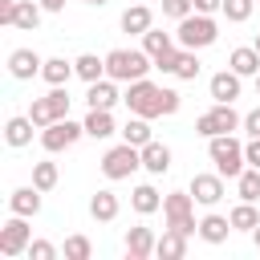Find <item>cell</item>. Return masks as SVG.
<instances>
[{
	"label": "cell",
	"mask_w": 260,
	"mask_h": 260,
	"mask_svg": "<svg viewBox=\"0 0 260 260\" xmlns=\"http://www.w3.org/2000/svg\"><path fill=\"white\" fill-rule=\"evenodd\" d=\"M142 49L150 53V61H158V57L175 53V41H171V32H158V28H150V32H142Z\"/></svg>",
	"instance_id": "d4e9b609"
},
{
	"label": "cell",
	"mask_w": 260,
	"mask_h": 260,
	"mask_svg": "<svg viewBox=\"0 0 260 260\" xmlns=\"http://www.w3.org/2000/svg\"><path fill=\"white\" fill-rule=\"evenodd\" d=\"M191 195H195V203L215 207V203L223 199V175H219V171H215V175H195V179H191Z\"/></svg>",
	"instance_id": "8fae6325"
},
{
	"label": "cell",
	"mask_w": 260,
	"mask_h": 260,
	"mask_svg": "<svg viewBox=\"0 0 260 260\" xmlns=\"http://www.w3.org/2000/svg\"><path fill=\"white\" fill-rule=\"evenodd\" d=\"M41 4H32V0H16V12H12V24L16 28H24V32H32L37 24H41Z\"/></svg>",
	"instance_id": "cb8c5ba5"
},
{
	"label": "cell",
	"mask_w": 260,
	"mask_h": 260,
	"mask_svg": "<svg viewBox=\"0 0 260 260\" xmlns=\"http://www.w3.org/2000/svg\"><path fill=\"white\" fill-rule=\"evenodd\" d=\"M89 215L102 219V223L118 219V195H114V191H98V195L89 199Z\"/></svg>",
	"instance_id": "44dd1931"
},
{
	"label": "cell",
	"mask_w": 260,
	"mask_h": 260,
	"mask_svg": "<svg viewBox=\"0 0 260 260\" xmlns=\"http://www.w3.org/2000/svg\"><path fill=\"white\" fill-rule=\"evenodd\" d=\"M154 232L150 228H130L126 232V252H130V260H146L150 252H154Z\"/></svg>",
	"instance_id": "2e32d148"
},
{
	"label": "cell",
	"mask_w": 260,
	"mask_h": 260,
	"mask_svg": "<svg viewBox=\"0 0 260 260\" xmlns=\"http://www.w3.org/2000/svg\"><path fill=\"white\" fill-rule=\"evenodd\" d=\"M252 240H256V248H260V223H256V232H252Z\"/></svg>",
	"instance_id": "ee69618b"
},
{
	"label": "cell",
	"mask_w": 260,
	"mask_h": 260,
	"mask_svg": "<svg viewBox=\"0 0 260 260\" xmlns=\"http://www.w3.org/2000/svg\"><path fill=\"white\" fill-rule=\"evenodd\" d=\"M256 93H260V73H256Z\"/></svg>",
	"instance_id": "bcb514c9"
},
{
	"label": "cell",
	"mask_w": 260,
	"mask_h": 260,
	"mask_svg": "<svg viewBox=\"0 0 260 260\" xmlns=\"http://www.w3.org/2000/svg\"><path fill=\"white\" fill-rule=\"evenodd\" d=\"M32 187L53 191V187H57V162H37V167H32Z\"/></svg>",
	"instance_id": "836d02e7"
},
{
	"label": "cell",
	"mask_w": 260,
	"mask_h": 260,
	"mask_svg": "<svg viewBox=\"0 0 260 260\" xmlns=\"http://www.w3.org/2000/svg\"><path fill=\"white\" fill-rule=\"evenodd\" d=\"M228 65H232L240 77H256V73H260V53H256V45H252V49H236V53L228 57Z\"/></svg>",
	"instance_id": "603a6c76"
},
{
	"label": "cell",
	"mask_w": 260,
	"mask_h": 260,
	"mask_svg": "<svg viewBox=\"0 0 260 260\" xmlns=\"http://www.w3.org/2000/svg\"><path fill=\"white\" fill-rule=\"evenodd\" d=\"M85 134H89V138H110V134H114L110 110H89V114H85Z\"/></svg>",
	"instance_id": "f546056e"
},
{
	"label": "cell",
	"mask_w": 260,
	"mask_h": 260,
	"mask_svg": "<svg viewBox=\"0 0 260 260\" xmlns=\"http://www.w3.org/2000/svg\"><path fill=\"white\" fill-rule=\"evenodd\" d=\"M244 130H248L252 138H260V110H252V114L244 118Z\"/></svg>",
	"instance_id": "ab89813d"
},
{
	"label": "cell",
	"mask_w": 260,
	"mask_h": 260,
	"mask_svg": "<svg viewBox=\"0 0 260 260\" xmlns=\"http://www.w3.org/2000/svg\"><path fill=\"white\" fill-rule=\"evenodd\" d=\"M53 256H57V248L49 240H32L28 244V260H53Z\"/></svg>",
	"instance_id": "74e56055"
},
{
	"label": "cell",
	"mask_w": 260,
	"mask_h": 260,
	"mask_svg": "<svg viewBox=\"0 0 260 260\" xmlns=\"http://www.w3.org/2000/svg\"><path fill=\"white\" fill-rule=\"evenodd\" d=\"M179 45L183 49H207V45H215V37H219V28H215V20L207 16V12H191V16H183L179 20Z\"/></svg>",
	"instance_id": "277c9868"
},
{
	"label": "cell",
	"mask_w": 260,
	"mask_h": 260,
	"mask_svg": "<svg viewBox=\"0 0 260 260\" xmlns=\"http://www.w3.org/2000/svg\"><path fill=\"white\" fill-rule=\"evenodd\" d=\"M191 203H195V195H191V191H171V195L162 199L167 228H175V232H183V236L199 232V223H195V215H191Z\"/></svg>",
	"instance_id": "52a82bcc"
},
{
	"label": "cell",
	"mask_w": 260,
	"mask_h": 260,
	"mask_svg": "<svg viewBox=\"0 0 260 260\" xmlns=\"http://www.w3.org/2000/svg\"><path fill=\"white\" fill-rule=\"evenodd\" d=\"M244 158H248V167H260V138H252L244 146Z\"/></svg>",
	"instance_id": "f35d334b"
},
{
	"label": "cell",
	"mask_w": 260,
	"mask_h": 260,
	"mask_svg": "<svg viewBox=\"0 0 260 260\" xmlns=\"http://www.w3.org/2000/svg\"><path fill=\"white\" fill-rule=\"evenodd\" d=\"M228 232H232V219H223V215H203V219H199V236H203L207 244H223Z\"/></svg>",
	"instance_id": "7402d4cb"
},
{
	"label": "cell",
	"mask_w": 260,
	"mask_h": 260,
	"mask_svg": "<svg viewBox=\"0 0 260 260\" xmlns=\"http://www.w3.org/2000/svg\"><path fill=\"white\" fill-rule=\"evenodd\" d=\"M32 118H8V126H4V138H8V146H28L32 142Z\"/></svg>",
	"instance_id": "83f0119b"
},
{
	"label": "cell",
	"mask_w": 260,
	"mask_h": 260,
	"mask_svg": "<svg viewBox=\"0 0 260 260\" xmlns=\"http://www.w3.org/2000/svg\"><path fill=\"white\" fill-rule=\"evenodd\" d=\"M73 73H77V69H73V61H65V57H49L45 69H41V77H45L49 85H65Z\"/></svg>",
	"instance_id": "4316f807"
},
{
	"label": "cell",
	"mask_w": 260,
	"mask_h": 260,
	"mask_svg": "<svg viewBox=\"0 0 260 260\" xmlns=\"http://www.w3.org/2000/svg\"><path fill=\"white\" fill-rule=\"evenodd\" d=\"M207 154H211V162H215V171L223 175V179H240V171H244V146L232 138V134H215V138H207Z\"/></svg>",
	"instance_id": "3957f363"
},
{
	"label": "cell",
	"mask_w": 260,
	"mask_h": 260,
	"mask_svg": "<svg viewBox=\"0 0 260 260\" xmlns=\"http://www.w3.org/2000/svg\"><path fill=\"white\" fill-rule=\"evenodd\" d=\"M89 110H114L118 102V89H114V77H102V81H89V93H85Z\"/></svg>",
	"instance_id": "5bb4252c"
},
{
	"label": "cell",
	"mask_w": 260,
	"mask_h": 260,
	"mask_svg": "<svg viewBox=\"0 0 260 260\" xmlns=\"http://www.w3.org/2000/svg\"><path fill=\"white\" fill-rule=\"evenodd\" d=\"M81 134H85V122L77 126V122H69V118H57V122H49V126L41 130V146H45L49 154H61V150H69Z\"/></svg>",
	"instance_id": "9c48e42d"
},
{
	"label": "cell",
	"mask_w": 260,
	"mask_h": 260,
	"mask_svg": "<svg viewBox=\"0 0 260 260\" xmlns=\"http://www.w3.org/2000/svg\"><path fill=\"white\" fill-rule=\"evenodd\" d=\"M73 69H77V77H81V81H102V77H106V57L81 53V57L73 61Z\"/></svg>",
	"instance_id": "484cf974"
},
{
	"label": "cell",
	"mask_w": 260,
	"mask_h": 260,
	"mask_svg": "<svg viewBox=\"0 0 260 260\" xmlns=\"http://www.w3.org/2000/svg\"><path fill=\"white\" fill-rule=\"evenodd\" d=\"M122 102H126L130 114H138V118H158V114H167V89L154 85V81H146V77L130 81V89H126Z\"/></svg>",
	"instance_id": "7a4b0ae2"
},
{
	"label": "cell",
	"mask_w": 260,
	"mask_h": 260,
	"mask_svg": "<svg viewBox=\"0 0 260 260\" xmlns=\"http://www.w3.org/2000/svg\"><path fill=\"white\" fill-rule=\"evenodd\" d=\"M215 8H223V0H195V12H215Z\"/></svg>",
	"instance_id": "b9f144b4"
},
{
	"label": "cell",
	"mask_w": 260,
	"mask_h": 260,
	"mask_svg": "<svg viewBox=\"0 0 260 260\" xmlns=\"http://www.w3.org/2000/svg\"><path fill=\"white\" fill-rule=\"evenodd\" d=\"M12 12H16V0H0V24H12Z\"/></svg>",
	"instance_id": "60d3db41"
},
{
	"label": "cell",
	"mask_w": 260,
	"mask_h": 260,
	"mask_svg": "<svg viewBox=\"0 0 260 260\" xmlns=\"http://www.w3.org/2000/svg\"><path fill=\"white\" fill-rule=\"evenodd\" d=\"M142 167V146H130V142H122V146H110L106 154H102V175L106 179H130L134 171Z\"/></svg>",
	"instance_id": "5b68a950"
},
{
	"label": "cell",
	"mask_w": 260,
	"mask_h": 260,
	"mask_svg": "<svg viewBox=\"0 0 260 260\" xmlns=\"http://www.w3.org/2000/svg\"><path fill=\"white\" fill-rule=\"evenodd\" d=\"M122 142H130V146H146L150 142V118H130L126 126H122Z\"/></svg>",
	"instance_id": "4dcf8cb0"
},
{
	"label": "cell",
	"mask_w": 260,
	"mask_h": 260,
	"mask_svg": "<svg viewBox=\"0 0 260 260\" xmlns=\"http://www.w3.org/2000/svg\"><path fill=\"white\" fill-rule=\"evenodd\" d=\"M85 4H106V0H85Z\"/></svg>",
	"instance_id": "7dc6e473"
},
{
	"label": "cell",
	"mask_w": 260,
	"mask_h": 260,
	"mask_svg": "<svg viewBox=\"0 0 260 260\" xmlns=\"http://www.w3.org/2000/svg\"><path fill=\"white\" fill-rule=\"evenodd\" d=\"M37 4H41L45 12H61V8H65V0H37Z\"/></svg>",
	"instance_id": "7bdbcfd3"
},
{
	"label": "cell",
	"mask_w": 260,
	"mask_h": 260,
	"mask_svg": "<svg viewBox=\"0 0 260 260\" xmlns=\"http://www.w3.org/2000/svg\"><path fill=\"white\" fill-rule=\"evenodd\" d=\"M130 207H134L138 215H150V211H158V207H162V199H158V191H154L150 183H142V187H134V191H130Z\"/></svg>",
	"instance_id": "ffe728a7"
},
{
	"label": "cell",
	"mask_w": 260,
	"mask_h": 260,
	"mask_svg": "<svg viewBox=\"0 0 260 260\" xmlns=\"http://www.w3.org/2000/svg\"><path fill=\"white\" fill-rule=\"evenodd\" d=\"M8 207H12V215H37L41 211V187H16L8 195Z\"/></svg>",
	"instance_id": "9a60e30c"
},
{
	"label": "cell",
	"mask_w": 260,
	"mask_h": 260,
	"mask_svg": "<svg viewBox=\"0 0 260 260\" xmlns=\"http://www.w3.org/2000/svg\"><path fill=\"white\" fill-rule=\"evenodd\" d=\"M93 256V244L85 236H69L65 240V260H89Z\"/></svg>",
	"instance_id": "e575fe53"
},
{
	"label": "cell",
	"mask_w": 260,
	"mask_h": 260,
	"mask_svg": "<svg viewBox=\"0 0 260 260\" xmlns=\"http://www.w3.org/2000/svg\"><path fill=\"white\" fill-rule=\"evenodd\" d=\"M207 89H211L215 102H236V98H240V73H236V69H223V73L211 77Z\"/></svg>",
	"instance_id": "4fadbf2b"
},
{
	"label": "cell",
	"mask_w": 260,
	"mask_h": 260,
	"mask_svg": "<svg viewBox=\"0 0 260 260\" xmlns=\"http://www.w3.org/2000/svg\"><path fill=\"white\" fill-rule=\"evenodd\" d=\"M191 8H195V0H162V16H175V20L191 16Z\"/></svg>",
	"instance_id": "8d00e7d4"
},
{
	"label": "cell",
	"mask_w": 260,
	"mask_h": 260,
	"mask_svg": "<svg viewBox=\"0 0 260 260\" xmlns=\"http://www.w3.org/2000/svg\"><path fill=\"white\" fill-rule=\"evenodd\" d=\"M236 187H240V199L256 203V199H260V167H244L240 179H236Z\"/></svg>",
	"instance_id": "d6a6232c"
},
{
	"label": "cell",
	"mask_w": 260,
	"mask_h": 260,
	"mask_svg": "<svg viewBox=\"0 0 260 260\" xmlns=\"http://www.w3.org/2000/svg\"><path fill=\"white\" fill-rule=\"evenodd\" d=\"M150 65L154 61L146 49H110L106 53V77H114V81H138V77H146Z\"/></svg>",
	"instance_id": "6da1fadb"
},
{
	"label": "cell",
	"mask_w": 260,
	"mask_h": 260,
	"mask_svg": "<svg viewBox=\"0 0 260 260\" xmlns=\"http://www.w3.org/2000/svg\"><path fill=\"white\" fill-rule=\"evenodd\" d=\"M142 167H146L150 175H167V171H171V150L150 138V142L142 146Z\"/></svg>",
	"instance_id": "ac0fdd59"
},
{
	"label": "cell",
	"mask_w": 260,
	"mask_h": 260,
	"mask_svg": "<svg viewBox=\"0 0 260 260\" xmlns=\"http://www.w3.org/2000/svg\"><path fill=\"white\" fill-rule=\"evenodd\" d=\"M219 12H223L228 20H236V24H240V20H248V16H252V0H223V8H219Z\"/></svg>",
	"instance_id": "d590c367"
},
{
	"label": "cell",
	"mask_w": 260,
	"mask_h": 260,
	"mask_svg": "<svg viewBox=\"0 0 260 260\" xmlns=\"http://www.w3.org/2000/svg\"><path fill=\"white\" fill-rule=\"evenodd\" d=\"M24 219H28V215H12V219L0 228V256L12 260V256H20V252H28L32 240H28V223H24Z\"/></svg>",
	"instance_id": "30bf717a"
},
{
	"label": "cell",
	"mask_w": 260,
	"mask_h": 260,
	"mask_svg": "<svg viewBox=\"0 0 260 260\" xmlns=\"http://www.w3.org/2000/svg\"><path fill=\"white\" fill-rule=\"evenodd\" d=\"M240 122H244V118L232 110V102H215V110H207V114H199V118H195V134H203V138L232 134Z\"/></svg>",
	"instance_id": "ba28073f"
},
{
	"label": "cell",
	"mask_w": 260,
	"mask_h": 260,
	"mask_svg": "<svg viewBox=\"0 0 260 260\" xmlns=\"http://www.w3.org/2000/svg\"><path fill=\"white\" fill-rule=\"evenodd\" d=\"M45 69V61L32 53V49H12L8 53V73L16 77V81H28V77H37Z\"/></svg>",
	"instance_id": "7c38bea8"
},
{
	"label": "cell",
	"mask_w": 260,
	"mask_h": 260,
	"mask_svg": "<svg viewBox=\"0 0 260 260\" xmlns=\"http://www.w3.org/2000/svg\"><path fill=\"white\" fill-rule=\"evenodd\" d=\"M256 53H260V32H256Z\"/></svg>",
	"instance_id": "f6af8a7d"
},
{
	"label": "cell",
	"mask_w": 260,
	"mask_h": 260,
	"mask_svg": "<svg viewBox=\"0 0 260 260\" xmlns=\"http://www.w3.org/2000/svg\"><path fill=\"white\" fill-rule=\"evenodd\" d=\"M199 69H203V65H199L195 49H179V53H175V69H171L175 77H183V81H195V77H199Z\"/></svg>",
	"instance_id": "f1b7e54d"
},
{
	"label": "cell",
	"mask_w": 260,
	"mask_h": 260,
	"mask_svg": "<svg viewBox=\"0 0 260 260\" xmlns=\"http://www.w3.org/2000/svg\"><path fill=\"white\" fill-rule=\"evenodd\" d=\"M69 93H65V85H53L45 98H32V106H28V118L45 130L49 122H57V118H69Z\"/></svg>",
	"instance_id": "8992f818"
},
{
	"label": "cell",
	"mask_w": 260,
	"mask_h": 260,
	"mask_svg": "<svg viewBox=\"0 0 260 260\" xmlns=\"http://www.w3.org/2000/svg\"><path fill=\"white\" fill-rule=\"evenodd\" d=\"M154 256H162V260H183V256H187V236L175 232V228H167L162 240L154 244Z\"/></svg>",
	"instance_id": "d6986e66"
},
{
	"label": "cell",
	"mask_w": 260,
	"mask_h": 260,
	"mask_svg": "<svg viewBox=\"0 0 260 260\" xmlns=\"http://www.w3.org/2000/svg\"><path fill=\"white\" fill-rule=\"evenodd\" d=\"M150 20H154L150 8H146L142 0H134V4L122 12V32H138V37H142V32H150Z\"/></svg>",
	"instance_id": "e0dca14e"
},
{
	"label": "cell",
	"mask_w": 260,
	"mask_h": 260,
	"mask_svg": "<svg viewBox=\"0 0 260 260\" xmlns=\"http://www.w3.org/2000/svg\"><path fill=\"white\" fill-rule=\"evenodd\" d=\"M228 219H232V228H236V232H256V223H260V211H256V207L244 199L240 207H232V215H228Z\"/></svg>",
	"instance_id": "1f68e13d"
}]
</instances>
